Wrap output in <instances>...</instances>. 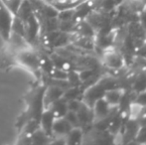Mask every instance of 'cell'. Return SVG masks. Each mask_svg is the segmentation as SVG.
Masks as SVG:
<instances>
[{"label": "cell", "instance_id": "cell-3", "mask_svg": "<svg viewBox=\"0 0 146 145\" xmlns=\"http://www.w3.org/2000/svg\"><path fill=\"white\" fill-rule=\"evenodd\" d=\"M54 120H55V116L51 110L47 109L46 111L42 112V114H41L40 128L48 136L53 133L52 127H53V123H54Z\"/></svg>", "mask_w": 146, "mask_h": 145}, {"label": "cell", "instance_id": "cell-2", "mask_svg": "<svg viewBox=\"0 0 146 145\" xmlns=\"http://www.w3.org/2000/svg\"><path fill=\"white\" fill-rule=\"evenodd\" d=\"M13 18L14 14L0 0V36L5 42L9 40L11 35Z\"/></svg>", "mask_w": 146, "mask_h": 145}, {"label": "cell", "instance_id": "cell-10", "mask_svg": "<svg viewBox=\"0 0 146 145\" xmlns=\"http://www.w3.org/2000/svg\"><path fill=\"white\" fill-rule=\"evenodd\" d=\"M106 103L108 105H115L120 99V93L117 91H110L106 93Z\"/></svg>", "mask_w": 146, "mask_h": 145}, {"label": "cell", "instance_id": "cell-9", "mask_svg": "<svg viewBox=\"0 0 146 145\" xmlns=\"http://www.w3.org/2000/svg\"><path fill=\"white\" fill-rule=\"evenodd\" d=\"M4 4L8 7V9L14 14V16L17 14L20 6H21L23 0H1Z\"/></svg>", "mask_w": 146, "mask_h": 145}, {"label": "cell", "instance_id": "cell-7", "mask_svg": "<svg viewBox=\"0 0 146 145\" xmlns=\"http://www.w3.org/2000/svg\"><path fill=\"white\" fill-rule=\"evenodd\" d=\"M63 93V91H61V89H59L57 87H53L48 89V91H46L44 93V97H43L44 105H49L53 101H57L60 97H62Z\"/></svg>", "mask_w": 146, "mask_h": 145}, {"label": "cell", "instance_id": "cell-6", "mask_svg": "<svg viewBox=\"0 0 146 145\" xmlns=\"http://www.w3.org/2000/svg\"><path fill=\"white\" fill-rule=\"evenodd\" d=\"M47 109L51 110L52 113L54 114L55 118L64 117L65 114L68 112V105L62 97H60L57 101H53L52 103L49 105V107Z\"/></svg>", "mask_w": 146, "mask_h": 145}, {"label": "cell", "instance_id": "cell-1", "mask_svg": "<svg viewBox=\"0 0 146 145\" xmlns=\"http://www.w3.org/2000/svg\"><path fill=\"white\" fill-rule=\"evenodd\" d=\"M16 66H21L37 75L41 70V58L29 47L20 49L15 53Z\"/></svg>", "mask_w": 146, "mask_h": 145}, {"label": "cell", "instance_id": "cell-8", "mask_svg": "<svg viewBox=\"0 0 146 145\" xmlns=\"http://www.w3.org/2000/svg\"><path fill=\"white\" fill-rule=\"evenodd\" d=\"M68 143H80L82 139V131L79 128H72L67 134Z\"/></svg>", "mask_w": 146, "mask_h": 145}, {"label": "cell", "instance_id": "cell-5", "mask_svg": "<svg viewBox=\"0 0 146 145\" xmlns=\"http://www.w3.org/2000/svg\"><path fill=\"white\" fill-rule=\"evenodd\" d=\"M73 128V126L70 124V122L65 117L55 118L54 123H53L52 131L56 133L57 135H67L70 130Z\"/></svg>", "mask_w": 146, "mask_h": 145}, {"label": "cell", "instance_id": "cell-4", "mask_svg": "<svg viewBox=\"0 0 146 145\" xmlns=\"http://www.w3.org/2000/svg\"><path fill=\"white\" fill-rule=\"evenodd\" d=\"M104 63L110 68H113V69L120 68L123 65V59L121 57V55L113 50L106 51L104 55Z\"/></svg>", "mask_w": 146, "mask_h": 145}]
</instances>
